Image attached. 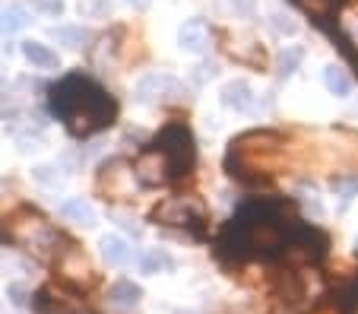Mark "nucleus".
<instances>
[{"label":"nucleus","mask_w":358,"mask_h":314,"mask_svg":"<svg viewBox=\"0 0 358 314\" xmlns=\"http://www.w3.org/2000/svg\"><path fill=\"white\" fill-rule=\"evenodd\" d=\"M51 108L73 137H89L115 124L117 102L111 92L83 73H70L51 89Z\"/></svg>","instance_id":"obj_1"},{"label":"nucleus","mask_w":358,"mask_h":314,"mask_svg":"<svg viewBox=\"0 0 358 314\" xmlns=\"http://www.w3.org/2000/svg\"><path fill=\"white\" fill-rule=\"evenodd\" d=\"M156 150L169 159V169L171 178H181L190 175L194 169V159H196V143H194V134H190L187 124L181 121H169L156 137Z\"/></svg>","instance_id":"obj_2"},{"label":"nucleus","mask_w":358,"mask_h":314,"mask_svg":"<svg viewBox=\"0 0 358 314\" xmlns=\"http://www.w3.org/2000/svg\"><path fill=\"white\" fill-rule=\"evenodd\" d=\"M187 99V89L181 80L169 73H149L136 83V102L143 105H165V102H181Z\"/></svg>","instance_id":"obj_3"},{"label":"nucleus","mask_w":358,"mask_h":314,"mask_svg":"<svg viewBox=\"0 0 358 314\" xmlns=\"http://www.w3.org/2000/svg\"><path fill=\"white\" fill-rule=\"evenodd\" d=\"M149 219H152V222H162V226H194V222L206 219V210H203V204L194 197H169L149 213Z\"/></svg>","instance_id":"obj_4"},{"label":"nucleus","mask_w":358,"mask_h":314,"mask_svg":"<svg viewBox=\"0 0 358 314\" xmlns=\"http://www.w3.org/2000/svg\"><path fill=\"white\" fill-rule=\"evenodd\" d=\"M134 175H136V181L140 185H146V187H159V185H165V181H171V169H169V159L162 156V152L152 146V150H146V152H140L136 156V162H134Z\"/></svg>","instance_id":"obj_5"},{"label":"nucleus","mask_w":358,"mask_h":314,"mask_svg":"<svg viewBox=\"0 0 358 314\" xmlns=\"http://www.w3.org/2000/svg\"><path fill=\"white\" fill-rule=\"evenodd\" d=\"M130 175H134V169L127 171V162H121V159H115V162H108L105 169H101V178H99V191L105 194V200H121L127 197L130 191Z\"/></svg>","instance_id":"obj_6"},{"label":"nucleus","mask_w":358,"mask_h":314,"mask_svg":"<svg viewBox=\"0 0 358 314\" xmlns=\"http://www.w3.org/2000/svg\"><path fill=\"white\" fill-rule=\"evenodd\" d=\"M57 270H61V276L67 283H73V286H89V283L95 280L92 266H89V260L83 257L80 251H64L61 257H57Z\"/></svg>","instance_id":"obj_7"},{"label":"nucleus","mask_w":358,"mask_h":314,"mask_svg":"<svg viewBox=\"0 0 358 314\" xmlns=\"http://www.w3.org/2000/svg\"><path fill=\"white\" fill-rule=\"evenodd\" d=\"M178 45L181 51L187 55H203V51H210V26L203 20H187L178 32Z\"/></svg>","instance_id":"obj_8"},{"label":"nucleus","mask_w":358,"mask_h":314,"mask_svg":"<svg viewBox=\"0 0 358 314\" xmlns=\"http://www.w3.org/2000/svg\"><path fill=\"white\" fill-rule=\"evenodd\" d=\"M222 105L235 111H250L254 108V89L244 80H231L222 86Z\"/></svg>","instance_id":"obj_9"},{"label":"nucleus","mask_w":358,"mask_h":314,"mask_svg":"<svg viewBox=\"0 0 358 314\" xmlns=\"http://www.w3.org/2000/svg\"><path fill=\"white\" fill-rule=\"evenodd\" d=\"M229 57L238 61V64H250V67H264L266 64L264 45H257L254 38H235L229 45Z\"/></svg>","instance_id":"obj_10"},{"label":"nucleus","mask_w":358,"mask_h":314,"mask_svg":"<svg viewBox=\"0 0 358 314\" xmlns=\"http://www.w3.org/2000/svg\"><path fill=\"white\" fill-rule=\"evenodd\" d=\"M61 216L73 226H83V229H92L95 226V210L92 204H86L83 197H70L61 204Z\"/></svg>","instance_id":"obj_11"},{"label":"nucleus","mask_w":358,"mask_h":314,"mask_svg":"<svg viewBox=\"0 0 358 314\" xmlns=\"http://www.w3.org/2000/svg\"><path fill=\"white\" fill-rule=\"evenodd\" d=\"M140 299H143V289L136 286L134 280H117V283H111V289H108V301L115 308H136L140 305Z\"/></svg>","instance_id":"obj_12"},{"label":"nucleus","mask_w":358,"mask_h":314,"mask_svg":"<svg viewBox=\"0 0 358 314\" xmlns=\"http://www.w3.org/2000/svg\"><path fill=\"white\" fill-rule=\"evenodd\" d=\"M22 57H26L32 67H38V70H55V67H61L57 55L48 48V45H41V41H22Z\"/></svg>","instance_id":"obj_13"},{"label":"nucleus","mask_w":358,"mask_h":314,"mask_svg":"<svg viewBox=\"0 0 358 314\" xmlns=\"http://www.w3.org/2000/svg\"><path fill=\"white\" fill-rule=\"evenodd\" d=\"M99 248H101V257L108 260V266L130 264V248H127V241H124L121 235H105V238L99 241Z\"/></svg>","instance_id":"obj_14"},{"label":"nucleus","mask_w":358,"mask_h":314,"mask_svg":"<svg viewBox=\"0 0 358 314\" xmlns=\"http://www.w3.org/2000/svg\"><path fill=\"white\" fill-rule=\"evenodd\" d=\"M324 86L330 89L333 96H339V99L352 96V76L345 73L339 64H327V67H324Z\"/></svg>","instance_id":"obj_15"},{"label":"nucleus","mask_w":358,"mask_h":314,"mask_svg":"<svg viewBox=\"0 0 358 314\" xmlns=\"http://www.w3.org/2000/svg\"><path fill=\"white\" fill-rule=\"evenodd\" d=\"M140 266H143V273L156 276V273H169L171 266H175V260H171V254L165 248H149L140 257Z\"/></svg>","instance_id":"obj_16"},{"label":"nucleus","mask_w":358,"mask_h":314,"mask_svg":"<svg viewBox=\"0 0 358 314\" xmlns=\"http://www.w3.org/2000/svg\"><path fill=\"white\" fill-rule=\"evenodd\" d=\"M26 26H29V10L20 7V3H16V7H7L3 13H0V32L3 35H13Z\"/></svg>","instance_id":"obj_17"},{"label":"nucleus","mask_w":358,"mask_h":314,"mask_svg":"<svg viewBox=\"0 0 358 314\" xmlns=\"http://www.w3.org/2000/svg\"><path fill=\"white\" fill-rule=\"evenodd\" d=\"M51 35H55L61 45H67V48H83L92 35H89V29H83V26H57V29H51Z\"/></svg>","instance_id":"obj_18"},{"label":"nucleus","mask_w":358,"mask_h":314,"mask_svg":"<svg viewBox=\"0 0 358 314\" xmlns=\"http://www.w3.org/2000/svg\"><path fill=\"white\" fill-rule=\"evenodd\" d=\"M295 3L308 16H311V20H317V22L330 20V16L336 13V0H295Z\"/></svg>","instance_id":"obj_19"},{"label":"nucleus","mask_w":358,"mask_h":314,"mask_svg":"<svg viewBox=\"0 0 358 314\" xmlns=\"http://www.w3.org/2000/svg\"><path fill=\"white\" fill-rule=\"evenodd\" d=\"M32 178L38 181V185H45V187H57L64 181V175H61L57 165H38V169H32Z\"/></svg>","instance_id":"obj_20"},{"label":"nucleus","mask_w":358,"mask_h":314,"mask_svg":"<svg viewBox=\"0 0 358 314\" xmlns=\"http://www.w3.org/2000/svg\"><path fill=\"white\" fill-rule=\"evenodd\" d=\"M270 26L276 29L279 35H295L298 29H301L289 13H285V10H273V13H270Z\"/></svg>","instance_id":"obj_21"},{"label":"nucleus","mask_w":358,"mask_h":314,"mask_svg":"<svg viewBox=\"0 0 358 314\" xmlns=\"http://www.w3.org/2000/svg\"><path fill=\"white\" fill-rule=\"evenodd\" d=\"M301 57H304L301 48H285L282 55H279V73H282V76H292V73L298 70V64H301Z\"/></svg>","instance_id":"obj_22"},{"label":"nucleus","mask_w":358,"mask_h":314,"mask_svg":"<svg viewBox=\"0 0 358 314\" xmlns=\"http://www.w3.org/2000/svg\"><path fill=\"white\" fill-rule=\"evenodd\" d=\"M111 7H115V0H80L83 16H105Z\"/></svg>","instance_id":"obj_23"},{"label":"nucleus","mask_w":358,"mask_h":314,"mask_svg":"<svg viewBox=\"0 0 358 314\" xmlns=\"http://www.w3.org/2000/svg\"><path fill=\"white\" fill-rule=\"evenodd\" d=\"M32 7L41 10L48 16H61L64 13V0H32Z\"/></svg>","instance_id":"obj_24"},{"label":"nucleus","mask_w":358,"mask_h":314,"mask_svg":"<svg viewBox=\"0 0 358 314\" xmlns=\"http://www.w3.org/2000/svg\"><path fill=\"white\" fill-rule=\"evenodd\" d=\"M343 32L349 35V38L358 45V10H352V13H345V20H343Z\"/></svg>","instance_id":"obj_25"},{"label":"nucleus","mask_w":358,"mask_h":314,"mask_svg":"<svg viewBox=\"0 0 358 314\" xmlns=\"http://www.w3.org/2000/svg\"><path fill=\"white\" fill-rule=\"evenodd\" d=\"M7 292H10V301H13V305H26V301H29V289L20 286V283H13Z\"/></svg>","instance_id":"obj_26"},{"label":"nucleus","mask_w":358,"mask_h":314,"mask_svg":"<svg viewBox=\"0 0 358 314\" xmlns=\"http://www.w3.org/2000/svg\"><path fill=\"white\" fill-rule=\"evenodd\" d=\"M130 3H134L136 10H143V7H146V3H149V0H130Z\"/></svg>","instance_id":"obj_27"},{"label":"nucleus","mask_w":358,"mask_h":314,"mask_svg":"<svg viewBox=\"0 0 358 314\" xmlns=\"http://www.w3.org/2000/svg\"><path fill=\"white\" fill-rule=\"evenodd\" d=\"M0 86H3V83H0Z\"/></svg>","instance_id":"obj_28"},{"label":"nucleus","mask_w":358,"mask_h":314,"mask_svg":"<svg viewBox=\"0 0 358 314\" xmlns=\"http://www.w3.org/2000/svg\"><path fill=\"white\" fill-rule=\"evenodd\" d=\"M355 245H358V241H355Z\"/></svg>","instance_id":"obj_29"}]
</instances>
